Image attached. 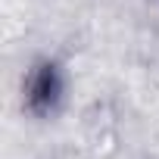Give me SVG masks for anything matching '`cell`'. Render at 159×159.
<instances>
[{"label": "cell", "instance_id": "6da1fadb", "mask_svg": "<svg viewBox=\"0 0 159 159\" xmlns=\"http://www.w3.org/2000/svg\"><path fill=\"white\" fill-rule=\"evenodd\" d=\"M62 97V75L56 62H38L25 84V106L34 116H50Z\"/></svg>", "mask_w": 159, "mask_h": 159}]
</instances>
